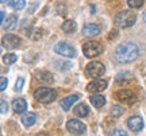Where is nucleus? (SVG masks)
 Listing matches in <instances>:
<instances>
[{"instance_id": "nucleus-1", "label": "nucleus", "mask_w": 146, "mask_h": 136, "mask_svg": "<svg viewBox=\"0 0 146 136\" xmlns=\"http://www.w3.org/2000/svg\"><path fill=\"white\" fill-rule=\"evenodd\" d=\"M139 55V47L135 43H122L115 50V59L119 63H130Z\"/></svg>"}, {"instance_id": "nucleus-2", "label": "nucleus", "mask_w": 146, "mask_h": 136, "mask_svg": "<svg viewBox=\"0 0 146 136\" xmlns=\"http://www.w3.org/2000/svg\"><path fill=\"white\" fill-rule=\"evenodd\" d=\"M137 22V15L133 11H122L115 16V24L120 28H127V27L134 26Z\"/></svg>"}, {"instance_id": "nucleus-3", "label": "nucleus", "mask_w": 146, "mask_h": 136, "mask_svg": "<svg viewBox=\"0 0 146 136\" xmlns=\"http://www.w3.org/2000/svg\"><path fill=\"white\" fill-rule=\"evenodd\" d=\"M34 97H35L36 101L39 102H43V104H49L56 100L57 97V93L54 89H50V88H38V89L34 92Z\"/></svg>"}, {"instance_id": "nucleus-4", "label": "nucleus", "mask_w": 146, "mask_h": 136, "mask_svg": "<svg viewBox=\"0 0 146 136\" xmlns=\"http://www.w3.org/2000/svg\"><path fill=\"white\" fill-rule=\"evenodd\" d=\"M83 53L87 58H94L98 57L99 54L103 53V46L99 42H95V41H89L85 42L83 45Z\"/></svg>"}, {"instance_id": "nucleus-5", "label": "nucleus", "mask_w": 146, "mask_h": 136, "mask_svg": "<svg viewBox=\"0 0 146 136\" xmlns=\"http://www.w3.org/2000/svg\"><path fill=\"white\" fill-rule=\"evenodd\" d=\"M104 72H106L104 65L102 62H96V61L88 63L87 68H85V74L88 76L89 78H99V77H102L104 74Z\"/></svg>"}, {"instance_id": "nucleus-6", "label": "nucleus", "mask_w": 146, "mask_h": 136, "mask_svg": "<svg viewBox=\"0 0 146 136\" xmlns=\"http://www.w3.org/2000/svg\"><path fill=\"white\" fill-rule=\"evenodd\" d=\"M54 51L66 58H73L76 57V50L72 45H69L68 42H60L54 46Z\"/></svg>"}, {"instance_id": "nucleus-7", "label": "nucleus", "mask_w": 146, "mask_h": 136, "mask_svg": "<svg viewBox=\"0 0 146 136\" xmlns=\"http://www.w3.org/2000/svg\"><path fill=\"white\" fill-rule=\"evenodd\" d=\"M66 129H68L70 133H74V135H83L84 132H85V129H87V127L80 120L70 119V120L66 123Z\"/></svg>"}, {"instance_id": "nucleus-8", "label": "nucleus", "mask_w": 146, "mask_h": 136, "mask_svg": "<svg viewBox=\"0 0 146 136\" xmlns=\"http://www.w3.org/2000/svg\"><path fill=\"white\" fill-rule=\"evenodd\" d=\"M1 45L7 50H12V49H18V46L21 45V38L14 35V34H7L1 39Z\"/></svg>"}, {"instance_id": "nucleus-9", "label": "nucleus", "mask_w": 146, "mask_h": 136, "mask_svg": "<svg viewBox=\"0 0 146 136\" xmlns=\"http://www.w3.org/2000/svg\"><path fill=\"white\" fill-rule=\"evenodd\" d=\"M114 97L118 101H122V102H126V104H133V102H135V100H137L135 94L133 93L131 90H127V89L118 90L114 94Z\"/></svg>"}, {"instance_id": "nucleus-10", "label": "nucleus", "mask_w": 146, "mask_h": 136, "mask_svg": "<svg viewBox=\"0 0 146 136\" xmlns=\"http://www.w3.org/2000/svg\"><path fill=\"white\" fill-rule=\"evenodd\" d=\"M107 88V81L106 79H94L92 82L87 85V92L89 93H99Z\"/></svg>"}, {"instance_id": "nucleus-11", "label": "nucleus", "mask_w": 146, "mask_h": 136, "mask_svg": "<svg viewBox=\"0 0 146 136\" xmlns=\"http://www.w3.org/2000/svg\"><path fill=\"white\" fill-rule=\"evenodd\" d=\"M127 127L130 128L133 132H139L143 128V120L139 116H131L127 120Z\"/></svg>"}, {"instance_id": "nucleus-12", "label": "nucleus", "mask_w": 146, "mask_h": 136, "mask_svg": "<svg viewBox=\"0 0 146 136\" xmlns=\"http://www.w3.org/2000/svg\"><path fill=\"white\" fill-rule=\"evenodd\" d=\"M100 34V27L94 23H88L83 27V35L85 38H92Z\"/></svg>"}, {"instance_id": "nucleus-13", "label": "nucleus", "mask_w": 146, "mask_h": 136, "mask_svg": "<svg viewBox=\"0 0 146 136\" xmlns=\"http://www.w3.org/2000/svg\"><path fill=\"white\" fill-rule=\"evenodd\" d=\"M22 123H23V125L27 127V128H29V127H33L36 123L35 113H33V112H26L25 115L22 116Z\"/></svg>"}, {"instance_id": "nucleus-14", "label": "nucleus", "mask_w": 146, "mask_h": 136, "mask_svg": "<svg viewBox=\"0 0 146 136\" xmlns=\"http://www.w3.org/2000/svg\"><path fill=\"white\" fill-rule=\"evenodd\" d=\"M12 109L16 113H22V112H26L27 109V102L23 99H16L12 101Z\"/></svg>"}, {"instance_id": "nucleus-15", "label": "nucleus", "mask_w": 146, "mask_h": 136, "mask_svg": "<svg viewBox=\"0 0 146 136\" xmlns=\"http://www.w3.org/2000/svg\"><path fill=\"white\" fill-rule=\"evenodd\" d=\"M78 100V94H72V96H68L61 101V106H62L64 110H69L72 108V105Z\"/></svg>"}, {"instance_id": "nucleus-16", "label": "nucleus", "mask_w": 146, "mask_h": 136, "mask_svg": "<svg viewBox=\"0 0 146 136\" xmlns=\"http://www.w3.org/2000/svg\"><path fill=\"white\" fill-rule=\"evenodd\" d=\"M73 113H74L76 116H78V117H85V116H88V113H89L88 105L84 104V102L76 105L74 109H73Z\"/></svg>"}, {"instance_id": "nucleus-17", "label": "nucleus", "mask_w": 146, "mask_h": 136, "mask_svg": "<svg viewBox=\"0 0 146 136\" xmlns=\"http://www.w3.org/2000/svg\"><path fill=\"white\" fill-rule=\"evenodd\" d=\"M89 101H91V104L94 105L95 108H102L106 104V97L102 96V94H94V96H91Z\"/></svg>"}, {"instance_id": "nucleus-18", "label": "nucleus", "mask_w": 146, "mask_h": 136, "mask_svg": "<svg viewBox=\"0 0 146 136\" xmlns=\"http://www.w3.org/2000/svg\"><path fill=\"white\" fill-rule=\"evenodd\" d=\"M16 24H18V16L16 15H10L8 18H7V20H4L3 27H4L5 30L11 31V30H14V28L16 27Z\"/></svg>"}, {"instance_id": "nucleus-19", "label": "nucleus", "mask_w": 146, "mask_h": 136, "mask_svg": "<svg viewBox=\"0 0 146 136\" xmlns=\"http://www.w3.org/2000/svg\"><path fill=\"white\" fill-rule=\"evenodd\" d=\"M76 28H77V26H76V22L74 20H65L62 23V31L66 32V34L74 32Z\"/></svg>"}, {"instance_id": "nucleus-20", "label": "nucleus", "mask_w": 146, "mask_h": 136, "mask_svg": "<svg viewBox=\"0 0 146 136\" xmlns=\"http://www.w3.org/2000/svg\"><path fill=\"white\" fill-rule=\"evenodd\" d=\"M36 78L42 81V82H46V84H50L53 82V76L49 72H45V70H42V72H38L36 73Z\"/></svg>"}, {"instance_id": "nucleus-21", "label": "nucleus", "mask_w": 146, "mask_h": 136, "mask_svg": "<svg viewBox=\"0 0 146 136\" xmlns=\"http://www.w3.org/2000/svg\"><path fill=\"white\" fill-rule=\"evenodd\" d=\"M10 7L12 10L15 11H19V10H23L25 5H26V0H10Z\"/></svg>"}, {"instance_id": "nucleus-22", "label": "nucleus", "mask_w": 146, "mask_h": 136, "mask_svg": "<svg viewBox=\"0 0 146 136\" xmlns=\"http://www.w3.org/2000/svg\"><path fill=\"white\" fill-rule=\"evenodd\" d=\"M27 35L34 39V41H38V39H41L42 37V31L41 30H36V28H30L29 31H27Z\"/></svg>"}, {"instance_id": "nucleus-23", "label": "nucleus", "mask_w": 146, "mask_h": 136, "mask_svg": "<svg viewBox=\"0 0 146 136\" xmlns=\"http://www.w3.org/2000/svg\"><path fill=\"white\" fill-rule=\"evenodd\" d=\"M3 62H4L5 65H12V63H15L16 62V55L12 54V53L5 54V55H3Z\"/></svg>"}, {"instance_id": "nucleus-24", "label": "nucleus", "mask_w": 146, "mask_h": 136, "mask_svg": "<svg viewBox=\"0 0 146 136\" xmlns=\"http://www.w3.org/2000/svg\"><path fill=\"white\" fill-rule=\"evenodd\" d=\"M123 112H125V109L122 106H119V105H114L111 108V115L114 116V117H120V116L123 115Z\"/></svg>"}, {"instance_id": "nucleus-25", "label": "nucleus", "mask_w": 146, "mask_h": 136, "mask_svg": "<svg viewBox=\"0 0 146 136\" xmlns=\"http://www.w3.org/2000/svg\"><path fill=\"white\" fill-rule=\"evenodd\" d=\"M127 4L130 8H141L143 4V0H127Z\"/></svg>"}, {"instance_id": "nucleus-26", "label": "nucleus", "mask_w": 146, "mask_h": 136, "mask_svg": "<svg viewBox=\"0 0 146 136\" xmlns=\"http://www.w3.org/2000/svg\"><path fill=\"white\" fill-rule=\"evenodd\" d=\"M0 110H1V113H7L8 112V104H7V101L4 99L0 100Z\"/></svg>"}, {"instance_id": "nucleus-27", "label": "nucleus", "mask_w": 146, "mask_h": 136, "mask_svg": "<svg viewBox=\"0 0 146 136\" xmlns=\"http://www.w3.org/2000/svg\"><path fill=\"white\" fill-rule=\"evenodd\" d=\"M23 85H25V79L22 78V77H19L18 81H16V84H15V90L16 92H21L22 88H23Z\"/></svg>"}, {"instance_id": "nucleus-28", "label": "nucleus", "mask_w": 146, "mask_h": 136, "mask_svg": "<svg viewBox=\"0 0 146 136\" xmlns=\"http://www.w3.org/2000/svg\"><path fill=\"white\" fill-rule=\"evenodd\" d=\"M0 81H1V84H0V90H1V92H4L5 88H7V84H8V79L5 78V77H1Z\"/></svg>"}, {"instance_id": "nucleus-29", "label": "nucleus", "mask_w": 146, "mask_h": 136, "mask_svg": "<svg viewBox=\"0 0 146 136\" xmlns=\"http://www.w3.org/2000/svg\"><path fill=\"white\" fill-rule=\"evenodd\" d=\"M112 136H127V133H126L123 129H115Z\"/></svg>"}, {"instance_id": "nucleus-30", "label": "nucleus", "mask_w": 146, "mask_h": 136, "mask_svg": "<svg viewBox=\"0 0 146 136\" xmlns=\"http://www.w3.org/2000/svg\"><path fill=\"white\" fill-rule=\"evenodd\" d=\"M4 18H5V12L1 11V12H0V22H1V24L4 23Z\"/></svg>"}, {"instance_id": "nucleus-31", "label": "nucleus", "mask_w": 146, "mask_h": 136, "mask_svg": "<svg viewBox=\"0 0 146 136\" xmlns=\"http://www.w3.org/2000/svg\"><path fill=\"white\" fill-rule=\"evenodd\" d=\"M36 136H49L46 133V132H41V133H39V135H36Z\"/></svg>"}, {"instance_id": "nucleus-32", "label": "nucleus", "mask_w": 146, "mask_h": 136, "mask_svg": "<svg viewBox=\"0 0 146 136\" xmlns=\"http://www.w3.org/2000/svg\"><path fill=\"white\" fill-rule=\"evenodd\" d=\"M143 20L146 22V11H145V14H143Z\"/></svg>"}, {"instance_id": "nucleus-33", "label": "nucleus", "mask_w": 146, "mask_h": 136, "mask_svg": "<svg viewBox=\"0 0 146 136\" xmlns=\"http://www.w3.org/2000/svg\"><path fill=\"white\" fill-rule=\"evenodd\" d=\"M0 1H1V3H4V1H7V0H0Z\"/></svg>"}]
</instances>
